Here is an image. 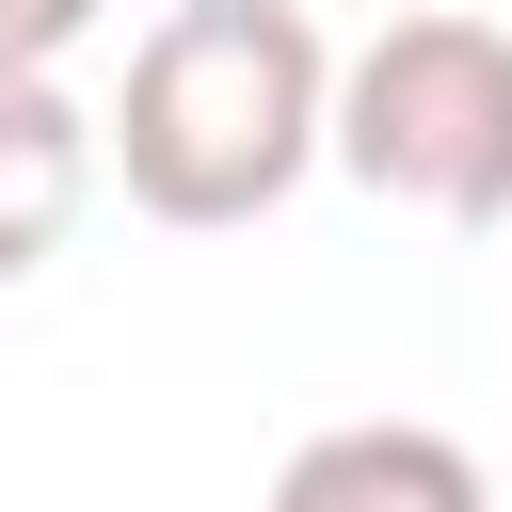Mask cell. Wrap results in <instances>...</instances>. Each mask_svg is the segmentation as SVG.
Instances as JSON below:
<instances>
[{
  "mask_svg": "<svg viewBox=\"0 0 512 512\" xmlns=\"http://www.w3.org/2000/svg\"><path fill=\"white\" fill-rule=\"evenodd\" d=\"M336 144V48L304 0H176L128 48V96L96 112V160L144 224H272Z\"/></svg>",
  "mask_w": 512,
  "mask_h": 512,
  "instance_id": "1",
  "label": "cell"
},
{
  "mask_svg": "<svg viewBox=\"0 0 512 512\" xmlns=\"http://www.w3.org/2000/svg\"><path fill=\"white\" fill-rule=\"evenodd\" d=\"M336 176L432 224H512V32L496 16H384L336 64Z\"/></svg>",
  "mask_w": 512,
  "mask_h": 512,
  "instance_id": "2",
  "label": "cell"
},
{
  "mask_svg": "<svg viewBox=\"0 0 512 512\" xmlns=\"http://www.w3.org/2000/svg\"><path fill=\"white\" fill-rule=\"evenodd\" d=\"M272 512H496V480L432 416H336L272 464Z\"/></svg>",
  "mask_w": 512,
  "mask_h": 512,
  "instance_id": "3",
  "label": "cell"
},
{
  "mask_svg": "<svg viewBox=\"0 0 512 512\" xmlns=\"http://www.w3.org/2000/svg\"><path fill=\"white\" fill-rule=\"evenodd\" d=\"M96 208V112L64 80H0V288H32Z\"/></svg>",
  "mask_w": 512,
  "mask_h": 512,
  "instance_id": "4",
  "label": "cell"
},
{
  "mask_svg": "<svg viewBox=\"0 0 512 512\" xmlns=\"http://www.w3.org/2000/svg\"><path fill=\"white\" fill-rule=\"evenodd\" d=\"M96 16H112V0H0V80H48Z\"/></svg>",
  "mask_w": 512,
  "mask_h": 512,
  "instance_id": "5",
  "label": "cell"
}]
</instances>
